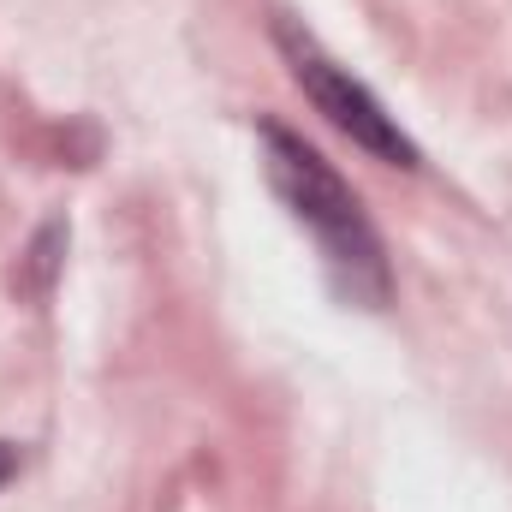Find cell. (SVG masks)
<instances>
[{
  "label": "cell",
  "instance_id": "3957f363",
  "mask_svg": "<svg viewBox=\"0 0 512 512\" xmlns=\"http://www.w3.org/2000/svg\"><path fill=\"white\" fill-rule=\"evenodd\" d=\"M12 477H18V447H12V441H0V489H6Z\"/></svg>",
  "mask_w": 512,
  "mask_h": 512
},
{
  "label": "cell",
  "instance_id": "6da1fadb",
  "mask_svg": "<svg viewBox=\"0 0 512 512\" xmlns=\"http://www.w3.org/2000/svg\"><path fill=\"white\" fill-rule=\"evenodd\" d=\"M262 161H268V185L280 191V203L298 215V227L316 233V245L328 256L340 292L352 304H370L382 310L393 280H387V256H382V239L364 215V203L352 197V185L304 143L292 137L286 126L262 120Z\"/></svg>",
  "mask_w": 512,
  "mask_h": 512
},
{
  "label": "cell",
  "instance_id": "7a4b0ae2",
  "mask_svg": "<svg viewBox=\"0 0 512 512\" xmlns=\"http://www.w3.org/2000/svg\"><path fill=\"white\" fill-rule=\"evenodd\" d=\"M274 36H280V54H286V66H292L298 90L316 102V114H328V126L346 131L358 149H370V155L387 161V167H417V161H423V155H417V143H411V137L399 131V120L382 108V96H376V90H364L340 60H328V54H322V42H316L310 30L280 24Z\"/></svg>",
  "mask_w": 512,
  "mask_h": 512
}]
</instances>
